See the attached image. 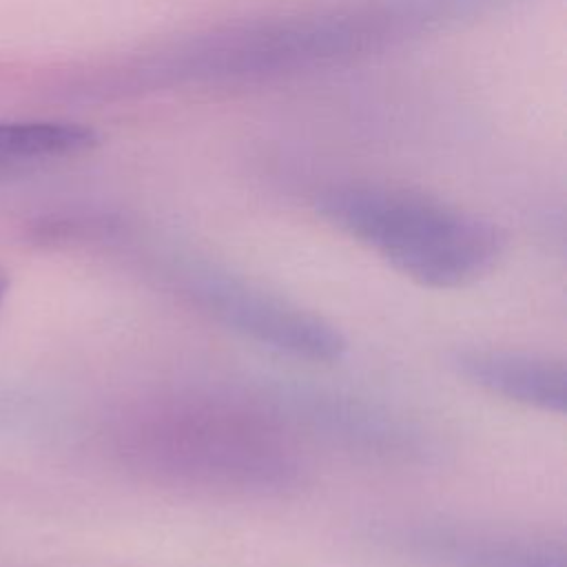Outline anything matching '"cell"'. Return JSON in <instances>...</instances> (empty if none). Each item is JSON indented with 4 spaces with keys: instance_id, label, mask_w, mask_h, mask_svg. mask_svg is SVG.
I'll use <instances>...</instances> for the list:
<instances>
[{
    "instance_id": "obj_1",
    "label": "cell",
    "mask_w": 567,
    "mask_h": 567,
    "mask_svg": "<svg viewBox=\"0 0 567 567\" xmlns=\"http://www.w3.org/2000/svg\"><path fill=\"white\" fill-rule=\"evenodd\" d=\"M527 2L346 0L157 42L86 69L71 91L93 102H115L286 80L368 60Z\"/></svg>"
},
{
    "instance_id": "obj_4",
    "label": "cell",
    "mask_w": 567,
    "mask_h": 567,
    "mask_svg": "<svg viewBox=\"0 0 567 567\" xmlns=\"http://www.w3.org/2000/svg\"><path fill=\"white\" fill-rule=\"evenodd\" d=\"M175 279L215 323L275 354L330 365L348 352V339L334 321L248 275L188 257L177 261Z\"/></svg>"
},
{
    "instance_id": "obj_7",
    "label": "cell",
    "mask_w": 567,
    "mask_h": 567,
    "mask_svg": "<svg viewBox=\"0 0 567 567\" xmlns=\"http://www.w3.org/2000/svg\"><path fill=\"white\" fill-rule=\"evenodd\" d=\"M7 292H9V275H7L4 268H0V308L7 299Z\"/></svg>"
},
{
    "instance_id": "obj_3",
    "label": "cell",
    "mask_w": 567,
    "mask_h": 567,
    "mask_svg": "<svg viewBox=\"0 0 567 567\" xmlns=\"http://www.w3.org/2000/svg\"><path fill=\"white\" fill-rule=\"evenodd\" d=\"M131 454L153 476L206 489L279 492L299 463L270 427L210 408L151 410L133 425Z\"/></svg>"
},
{
    "instance_id": "obj_6",
    "label": "cell",
    "mask_w": 567,
    "mask_h": 567,
    "mask_svg": "<svg viewBox=\"0 0 567 567\" xmlns=\"http://www.w3.org/2000/svg\"><path fill=\"white\" fill-rule=\"evenodd\" d=\"M450 363L458 377L492 396L545 414L565 412L567 370L563 359L520 348L463 346L450 354Z\"/></svg>"
},
{
    "instance_id": "obj_2",
    "label": "cell",
    "mask_w": 567,
    "mask_h": 567,
    "mask_svg": "<svg viewBox=\"0 0 567 567\" xmlns=\"http://www.w3.org/2000/svg\"><path fill=\"white\" fill-rule=\"evenodd\" d=\"M312 206L334 230L432 290L481 281L507 246L494 221L410 188L330 182L315 190Z\"/></svg>"
},
{
    "instance_id": "obj_5",
    "label": "cell",
    "mask_w": 567,
    "mask_h": 567,
    "mask_svg": "<svg viewBox=\"0 0 567 567\" xmlns=\"http://www.w3.org/2000/svg\"><path fill=\"white\" fill-rule=\"evenodd\" d=\"M383 540L436 567H565L560 538L505 525L423 520L394 527Z\"/></svg>"
}]
</instances>
